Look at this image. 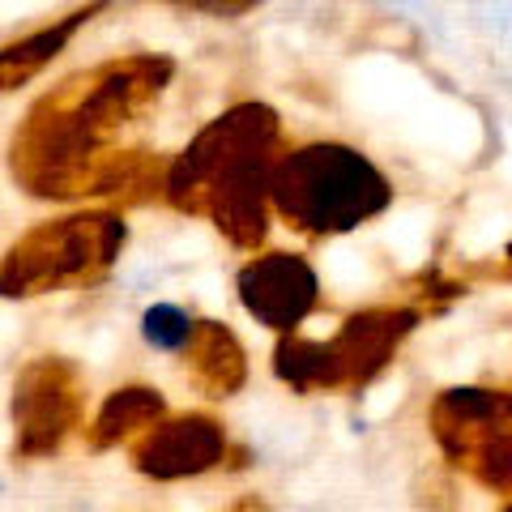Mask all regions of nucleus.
Here are the masks:
<instances>
[{"label":"nucleus","instance_id":"nucleus-1","mask_svg":"<svg viewBox=\"0 0 512 512\" xmlns=\"http://www.w3.org/2000/svg\"><path fill=\"white\" fill-rule=\"evenodd\" d=\"M278 120L269 107H235L184 150L167 175V192L184 210H201L235 244L265 235V192L274 184Z\"/></svg>","mask_w":512,"mask_h":512},{"label":"nucleus","instance_id":"nucleus-2","mask_svg":"<svg viewBox=\"0 0 512 512\" xmlns=\"http://www.w3.org/2000/svg\"><path fill=\"white\" fill-rule=\"evenodd\" d=\"M269 197L299 231L338 235L380 214L393 201V188L359 150L303 146L278 158Z\"/></svg>","mask_w":512,"mask_h":512},{"label":"nucleus","instance_id":"nucleus-3","mask_svg":"<svg viewBox=\"0 0 512 512\" xmlns=\"http://www.w3.org/2000/svg\"><path fill=\"white\" fill-rule=\"evenodd\" d=\"M414 312L406 308H372L350 316L333 342H282L274 367L291 389H338V384L372 380L393 359L397 342L414 329Z\"/></svg>","mask_w":512,"mask_h":512},{"label":"nucleus","instance_id":"nucleus-4","mask_svg":"<svg viewBox=\"0 0 512 512\" xmlns=\"http://www.w3.org/2000/svg\"><path fill=\"white\" fill-rule=\"evenodd\" d=\"M124 244V222L116 218H69L52 222L35 235H26L18 248L9 252L5 286L9 295H35L43 286L90 278L103 269Z\"/></svg>","mask_w":512,"mask_h":512},{"label":"nucleus","instance_id":"nucleus-5","mask_svg":"<svg viewBox=\"0 0 512 512\" xmlns=\"http://www.w3.org/2000/svg\"><path fill=\"white\" fill-rule=\"evenodd\" d=\"M436 436L491 487H512V397L487 389H448L436 410Z\"/></svg>","mask_w":512,"mask_h":512},{"label":"nucleus","instance_id":"nucleus-6","mask_svg":"<svg viewBox=\"0 0 512 512\" xmlns=\"http://www.w3.org/2000/svg\"><path fill=\"white\" fill-rule=\"evenodd\" d=\"M239 299L269 329H295L316 303V274L291 252L256 256L239 269Z\"/></svg>","mask_w":512,"mask_h":512},{"label":"nucleus","instance_id":"nucleus-7","mask_svg":"<svg viewBox=\"0 0 512 512\" xmlns=\"http://www.w3.org/2000/svg\"><path fill=\"white\" fill-rule=\"evenodd\" d=\"M222 431L214 419H201V414H188V419L175 423H158L146 436L137 440L133 457L141 474L154 478H184V474H201L222 461Z\"/></svg>","mask_w":512,"mask_h":512},{"label":"nucleus","instance_id":"nucleus-8","mask_svg":"<svg viewBox=\"0 0 512 512\" xmlns=\"http://www.w3.org/2000/svg\"><path fill=\"white\" fill-rule=\"evenodd\" d=\"M18 414H22V453L56 448L77 414L73 389H69V367H60V363L26 367V376L18 384Z\"/></svg>","mask_w":512,"mask_h":512},{"label":"nucleus","instance_id":"nucleus-9","mask_svg":"<svg viewBox=\"0 0 512 512\" xmlns=\"http://www.w3.org/2000/svg\"><path fill=\"white\" fill-rule=\"evenodd\" d=\"M192 350V376H197L210 397H227L244 380V350L222 325H197V338L188 342Z\"/></svg>","mask_w":512,"mask_h":512},{"label":"nucleus","instance_id":"nucleus-10","mask_svg":"<svg viewBox=\"0 0 512 512\" xmlns=\"http://www.w3.org/2000/svg\"><path fill=\"white\" fill-rule=\"evenodd\" d=\"M103 9V0H94V5H86V9H77V13H69L64 22H56V26H47V30H39V35H30V39H22V43H9L5 47V86L13 90L18 82H26L30 73L39 69V64H47L64 43L73 39V30L77 26H86L94 13Z\"/></svg>","mask_w":512,"mask_h":512},{"label":"nucleus","instance_id":"nucleus-11","mask_svg":"<svg viewBox=\"0 0 512 512\" xmlns=\"http://www.w3.org/2000/svg\"><path fill=\"white\" fill-rule=\"evenodd\" d=\"M158 414H163V397L154 389H120L111 393V402L99 410L94 419V444H111V440H124V436H146L150 427H158Z\"/></svg>","mask_w":512,"mask_h":512},{"label":"nucleus","instance_id":"nucleus-12","mask_svg":"<svg viewBox=\"0 0 512 512\" xmlns=\"http://www.w3.org/2000/svg\"><path fill=\"white\" fill-rule=\"evenodd\" d=\"M141 329H146V342L158 350H188V342L197 338V320L180 308H171V303L150 308L146 320H141Z\"/></svg>","mask_w":512,"mask_h":512},{"label":"nucleus","instance_id":"nucleus-13","mask_svg":"<svg viewBox=\"0 0 512 512\" xmlns=\"http://www.w3.org/2000/svg\"><path fill=\"white\" fill-rule=\"evenodd\" d=\"M231 512H265V508L256 504V500H248V504H239V508H231Z\"/></svg>","mask_w":512,"mask_h":512},{"label":"nucleus","instance_id":"nucleus-14","mask_svg":"<svg viewBox=\"0 0 512 512\" xmlns=\"http://www.w3.org/2000/svg\"><path fill=\"white\" fill-rule=\"evenodd\" d=\"M504 512H512V504H508V508H504Z\"/></svg>","mask_w":512,"mask_h":512}]
</instances>
